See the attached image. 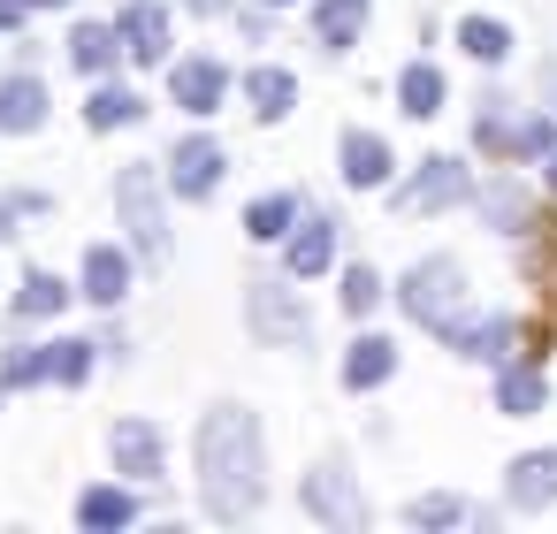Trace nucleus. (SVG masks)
<instances>
[{
  "mask_svg": "<svg viewBox=\"0 0 557 534\" xmlns=\"http://www.w3.org/2000/svg\"><path fill=\"white\" fill-rule=\"evenodd\" d=\"M268 496V450H260V420L245 405H214L199 420V504L207 519L237 526L252 519Z\"/></svg>",
  "mask_w": 557,
  "mask_h": 534,
  "instance_id": "1",
  "label": "nucleus"
},
{
  "mask_svg": "<svg viewBox=\"0 0 557 534\" xmlns=\"http://www.w3.org/2000/svg\"><path fill=\"white\" fill-rule=\"evenodd\" d=\"M115 214H123L138 260H161V252H169V214H161V169H153V161H131V169L115 176Z\"/></svg>",
  "mask_w": 557,
  "mask_h": 534,
  "instance_id": "2",
  "label": "nucleus"
},
{
  "mask_svg": "<svg viewBox=\"0 0 557 534\" xmlns=\"http://www.w3.org/2000/svg\"><path fill=\"white\" fill-rule=\"evenodd\" d=\"M397 298H405V313L420 321V328H435V336H458V306H466V268L458 260H420L405 283H397Z\"/></svg>",
  "mask_w": 557,
  "mask_h": 534,
  "instance_id": "3",
  "label": "nucleus"
},
{
  "mask_svg": "<svg viewBox=\"0 0 557 534\" xmlns=\"http://www.w3.org/2000/svg\"><path fill=\"white\" fill-rule=\"evenodd\" d=\"M473 146L496 153V161H549L557 131H549V115H511V100H481V115H473Z\"/></svg>",
  "mask_w": 557,
  "mask_h": 534,
  "instance_id": "4",
  "label": "nucleus"
},
{
  "mask_svg": "<svg viewBox=\"0 0 557 534\" xmlns=\"http://www.w3.org/2000/svg\"><path fill=\"white\" fill-rule=\"evenodd\" d=\"M290 283H298V275H290ZM290 283H252V290H245L252 336H268V344H306V336H313V313H306V298H298Z\"/></svg>",
  "mask_w": 557,
  "mask_h": 534,
  "instance_id": "5",
  "label": "nucleus"
},
{
  "mask_svg": "<svg viewBox=\"0 0 557 534\" xmlns=\"http://www.w3.org/2000/svg\"><path fill=\"white\" fill-rule=\"evenodd\" d=\"M298 504L321 519V526H344V534H359L367 526V496H359V481L329 458V465H313L306 473V488H298Z\"/></svg>",
  "mask_w": 557,
  "mask_h": 534,
  "instance_id": "6",
  "label": "nucleus"
},
{
  "mask_svg": "<svg viewBox=\"0 0 557 534\" xmlns=\"http://www.w3.org/2000/svg\"><path fill=\"white\" fill-rule=\"evenodd\" d=\"M466 191H473V184H466V161L435 153V161H420L412 184H397V214H443V207H458Z\"/></svg>",
  "mask_w": 557,
  "mask_h": 534,
  "instance_id": "7",
  "label": "nucleus"
},
{
  "mask_svg": "<svg viewBox=\"0 0 557 534\" xmlns=\"http://www.w3.org/2000/svg\"><path fill=\"white\" fill-rule=\"evenodd\" d=\"M115 24H123V54L131 62H146V70L169 62V9H161V0H131Z\"/></svg>",
  "mask_w": 557,
  "mask_h": 534,
  "instance_id": "8",
  "label": "nucleus"
},
{
  "mask_svg": "<svg viewBox=\"0 0 557 534\" xmlns=\"http://www.w3.org/2000/svg\"><path fill=\"white\" fill-rule=\"evenodd\" d=\"M222 92H230V70H222V62H176V70H169V100H176L184 115H214Z\"/></svg>",
  "mask_w": 557,
  "mask_h": 534,
  "instance_id": "9",
  "label": "nucleus"
},
{
  "mask_svg": "<svg viewBox=\"0 0 557 534\" xmlns=\"http://www.w3.org/2000/svg\"><path fill=\"white\" fill-rule=\"evenodd\" d=\"M108 458H115L123 481H153V473H161V427H153V420H123V427L108 435Z\"/></svg>",
  "mask_w": 557,
  "mask_h": 534,
  "instance_id": "10",
  "label": "nucleus"
},
{
  "mask_svg": "<svg viewBox=\"0 0 557 534\" xmlns=\"http://www.w3.org/2000/svg\"><path fill=\"white\" fill-rule=\"evenodd\" d=\"M169 184H176V199H207L222 184V146L214 138H184L176 161H169Z\"/></svg>",
  "mask_w": 557,
  "mask_h": 534,
  "instance_id": "11",
  "label": "nucleus"
},
{
  "mask_svg": "<svg viewBox=\"0 0 557 534\" xmlns=\"http://www.w3.org/2000/svg\"><path fill=\"white\" fill-rule=\"evenodd\" d=\"M283 260H290V275L306 283V275H321L329 260H336V222L329 214H306L290 237H283Z\"/></svg>",
  "mask_w": 557,
  "mask_h": 534,
  "instance_id": "12",
  "label": "nucleus"
},
{
  "mask_svg": "<svg viewBox=\"0 0 557 534\" xmlns=\"http://www.w3.org/2000/svg\"><path fill=\"white\" fill-rule=\"evenodd\" d=\"M504 496H511L519 511H542V504H557V450H527V458H511V481H504Z\"/></svg>",
  "mask_w": 557,
  "mask_h": 534,
  "instance_id": "13",
  "label": "nucleus"
},
{
  "mask_svg": "<svg viewBox=\"0 0 557 534\" xmlns=\"http://www.w3.org/2000/svg\"><path fill=\"white\" fill-rule=\"evenodd\" d=\"M39 123H47V85H39V77H0V131L24 138V131H39Z\"/></svg>",
  "mask_w": 557,
  "mask_h": 534,
  "instance_id": "14",
  "label": "nucleus"
},
{
  "mask_svg": "<svg viewBox=\"0 0 557 534\" xmlns=\"http://www.w3.org/2000/svg\"><path fill=\"white\" fill-rule=\"evenodd\" d=\"M344 184H351V191L389 184V146H382L374 131H344Z\"/></svg>",
  "mask_w": 557,
  "mask_h": 534,
  "instance_id": "15",
  "label": "nucleus"
},
{
  "mask_svg": "<svg viewBox=\"0 0 557 534\" xmlns=\"http://www.w3.org/2000/svg\"><path fill=\"white\" fill-rule=\"evenodd\" d=\"M466 359H488V367H504L511 359V344H519V321H504V313H488V321H458V336H450Z\"/></svg>",
  "mask_w": 557,
  "mask_h": 534,
  "instance_id": "16",
  "label": "nucleus"
},
{
  "mask_svg": "<svg viewBox=\"0 0 557 534\" xmlns=\"http://www.w3.org/2000/svg\"><path fill=\"white\" fill-rule=\"evenodd\" d=\"M389 374H397V344L389 336H359L344 351V389H382Z\"/></svg>",
  "mask_w": 557,
  "mask_h": 534,
  "instance_id": "17",
  "label": "nucleus"
},
{
  "mask_svg": "<svg viewBox=\"0 0 557 534\" xmlns=\"http://www.w3.org/2000/svg\"><path fill=\"white\" fill-rule=\"evenodd\" d=\"M123 290H131V260L115 245H92L85 252V298L92 306H123Z\"/></svg>",
  "mask_w": 557,
  "mask_h": 534,
  "instance_id": "18",
  "label": "nucleus"
},
{
  "mask_svg": "<svg viewBox=\"0 0 557 534\" xmlns=\"http://www.w3.org/2000/svg\"><path fill=\"white\" fill-rule=\"evenodd\" d=\"M542 397H549V382H542V367H496V412H511V420H527V412H542Z\"/></svg>",
  "mask_w": 557,
  "mask_h": 534,
  "instance_id": "19",
  "label": "nucleus"
},
{
  "mask_svg": "<svg viewBox=\"0 0 557 534\" xmlns=\"http://www.w3.org/2000/svg\"><path fill=\"white\" fill-rule=\"evenodd\" d=\"M245 100H252L260 123H283V115L298 108V77H290V70H252V77H245Z\"/></svg>",
  "mask_w": 557,
  "mask_h": 534,
  "instance_id": "20",
  "label": "nucleus"
},
{
  "mask_svg": "<svg viewBox=\"0 0 557 534\" xmlns=\"http://www.w3.org/2000/svg\"><path fill=\"white\" fill-rule=\"evenodd\" d=\"M70 306V283L54 275V268H24V283H16V313L24 321H54Z\"/></svg>",
  "mask_w": 557,
  "mask_h": 534,
  "instance_id": "21",
  "label": "nucleus"
},
{
  "mask_svg": "<svg viewBox=\"0 0 557 534\" xmlns=\"http://www.w3.org/2000/svg\"><path fill=\"white\" fill-rule=\"evenodd\" d=\"M115 47H123V24H77V32H70V62L92 70V77L115 70Z\"/></svg>",
  "mask_w": 557,
  "mask_h": 534,
  "instance_id": "22",
  "label": "nucleus"
},
{
  "mask_svg": "<svg viewBox=\"0 0 557 534\" xmlns=\"http://www.w3.org/2000/svg\"><path fill=\"white\" fill-rule=\"evenodd\" d=\"M359 24H367V0H321V9H313V39L329 54H344L359 39Z\"/></svg>",
  "mask_w": 557,
  "mask_h": 534,
  "instance_id": "23",
  "label": "nucleus"
},
{
  "mask_svg": "<svg viewBox=\"0 0 557 534\" xmlns=\"http://www.w3.org/2000/svg\"><path fill=\"white\" fill-rule=\"evenodd\" d=\"M290 229H298V199H283V191L252 199V214H245V237H252V245H283Z\"/></svg>",
  "mask_w": 557,
  "mask_h": 534,
  "instance_id": "24",
  "label": "nucleus"
},
{
  "mask_svg": "<svg viewBox=\"0 0 557 534\" xmlns=\"http://www.w3.org/2000/svg\"><path fill=\"white\" fill-rule=\"evenodd\" d=\"M77 519H85L92 534H115V526H131V519H138V496H131V488H85Z\"/></svg>",
  "mask_w": 557,
  "mask_h": 534,
  "instance_id": "25",
  "label": "nucleus"
},
{
  "mask_svg": "<svg viewBox=\"0 0 557 534\" xmlns=\"http://www.w3.org/2000/svg\"><path fill=\"white\" fill-rule=\"evenodd\" d=\"M397 100H405L412 123H428V115L443 108V70H435V62H412V70L397 77Z\"/></svg>",
  "mask_w": 557,
  "mask_h": 534,
  "instance_id": "26",
  "label": "nucleus"
},
{
  "mask_svg": "<svg viewBox=\"0 0 557 534\" xmlns=\"http://www.w3.org/2000/svg\"><path fill=\"white\" fill-rule=\"evenodd\" d=\"M138 115H146V100H138L131 85H100V92L85 100V123H92V131H115V123H138Z\"/></svg>",
  "mask_w": 557,
  "mask_h": 534,
  "instance_id": "27",
  "label": "nucleus"
},
{
  "mask_svg": "<svg viewBox=\"0 0 557 534\" xmlns=\"http://www.w3.org/2000/svg\"><path fill=\"white\" fill-rule=\"evenodd\" d=\"M0 382H9V389H39V382H54V344H16L9 367H0Z\"/></svg>",
  "mask_w": 557,
  "mask_h": 534,
  "instance_id": "28",
  "label": "nucleus"
},
{
  "mask_svg": "<svg viewBox=\"0 0 557 534\" xmlns=\"http://www.w3.org/2000/svg\"><path fill=\"white\" fill-rule=\"evenodd\" d=\"M458 47H466L473 62H504V54H511V32H504L496 16H466V24H458Z\"/></svg>",
  "mask_w": 557,
  "mask_h": 534,
  "instance_id": "29",
  "label": "nucleus"
},
{
  "mask_svg": "<svg viewBox=\"0 0 557 534\" xmlns=\"http://www.w3.org/2000/svg\"><path fill=\"white\" fill-rule=\"evenodd\" d=\"M481 214H488L496 229H527V222H534V199H527L519 184H488V191H481Z\"/></svg>",
  "mask_w": 557,
  "mask_h": 534,
  "instance_id": "30",
  "label": "nucleus"
},
{
  "mask_svg": "<svg viewBox=\"0 0 557 534\" xmlns=\"http://www.w3.org/2000/svg\"><path fill=\"white\" fill-rule=\"evenodd\" d=\"M92 351L100 344H85V336H54V382H85L92 374Z\"/></svg>",
  "mask_w": 557,
  "mask_h": 534,
  "instance_id": "31",
  "label": "nucleus"
},
{
  "mask_svg": "<svg viewBox=\"0 0 557 534\" xmlns=\"http://www.w3.org/2000/svg\"><path fill=\"white\" fill-rule=\"evenodd\" d=\"M374 306H382V283H374V268H351V275H344V313L359 321V313H374Z\"/></svg>",
  "mask_w": 557,
  "mask_h": 534,
  "instance_id": "32",
  "label": "nucleus"
},
{
  "mask_svg": "<svg viewBox=\"0 0 557 534\" xmlns=\"http://www.w3.org/2000/svg\"><path fill=\"white\" fill-rule=\"evenodd\" d=\"M412 526H458L466 519V504L458 496H412V511H405Z\"/></svg>",
  "mask_w": 557,
  "mask_h": 534,
  "instance_id": "33",
  "label": "nucleus"
},
{
  "mask_svg": "<svg viewBox=\"0 0 557 534\" xmlns=\"http://www.w3.org/2000/svg\"><path fill=\"white\" fill-rule=\"evenodd\" d=\"M24 9H32V0H0V32H16V24H24Z\"/></svg>",
  "mask_w": 557,
  "mask_h": 534,
  "instance_id": "34",
  "label": "nucleus"
},
{
  "mask_svg": "<svg viewBox=\"0 0 557 534\" xmlns=\"http://www.w3.org/2000/svg\"><path fill=\"white\" fill-rule=\"evenodd\" d=\"M542 100H557V62H542Z\"/></svg>",
  "mask_w": 557,
  "mask_h": 534,
  "instance_id": "35",
  "label": "nucleus"
},
{
  "mask_svg": "<svg viewBox=\"0 0 557 534\" xmlns=\"http://www.w3.org/2000/svg\"><path fill=\"white\" fill-rule=\"evenodd\" d=\"M191 9H199V16H222V9H230V0H191Z\"/></svg>",
  "mask_w": 557,
  "mask_h": 534,
  "instance_id": "36",
  "label": "nucleus"
},
{
  "mask_svg": "<svg viewBox=\"0 0 557 534\" xmlns=\"http://www.w3.org/2000/svg\"><path fill=\"white\" fill-rule=\"evenodd\" d=\"M542 176H549V191H557V146H549V169H542Z\"/></svg>",
  "mask_w": 557,
  "mask_h": 534,
  "instance_id": "37",
  "label": "nucleus"
},
{
  "mask_svg": "<svg viewBox=\"0 0 557 534\" xmlns=\"http://www.w3.org/2000/svg\"><path fill=\"white\" fill-rule=\"evenodd\" d=\"M9 214H16V199H9V207H0V237H9Z\"/></svg>",
  "mask_w": 557,
  "mask_h": 534,
  "instance_id": "38",
  "label": "nucleus"
},
{
  "mask_svg": "<svg viewBox=\"0 0 557 534\" xmlns=\"http://www.w3.org/2000/svg\"><path fill=\"white\" fill-rule=\"evenodd\" d=\"M32 9H62V0H32Z\"/></svg>",
  "mask_w": 557,
  "mask_h": 534,
  "instance_id": "39",
  "label": "nucleus"
},
{
  "mask_svg": "<svg viewBox=\"0 0 557 534\" xmlns=\"http://www.w3.org/2000/svg\"><path fill=\"white\" fill-rule=\"evenodd\" d=\"M268 9H290V0H268Z\"/></svg>",
  "mask_w": 557,
  "mask_h": 534,
  "instance_id": "40",
  "label": "nucleus"
},
{
  "mask_svg": "<svg viewBox=\"0 0 557 534\" xmlns=\"http://www.w3.org/2000/svg\"><path fill=\"white\" fill-rule=\"evenodd\" d=\"M0 397H9V382H0Z\"/></svg>",
  "mask_w": 557,
  "mask_h": 534,
  "instance_id": "41",
  "label": "nucleus"
}]
</instances>
